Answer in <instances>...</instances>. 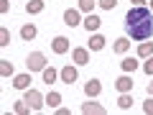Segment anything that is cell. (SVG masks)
Here are the masks:
<instances>
[{
	"label": "cell",
	"mask_w": 153,
	"mask_h": 115,
	"mask_svg": "<svg viewBox=\"0 0 153 115\" xmlns=\"http://www.w3.org/2000/svg\"><path fill=\"white\" fill-rule=\"evenodd\" d=\"M8 44H10V31L0 28V46H8Z\"/></svg>",
	"instance_id": "d4e9b609"
},
{
	"label": "cell",
	"mask_w": 153,
	"mask_h": 115,
	"mask_svg": "<svg viewBox=\"0 0 153 115\" xmlns=\"http://www.w3.org/2000/svg\"><path fill=\"white\" fill-rule=\"evenodd\" d=\"M26 66H28V72H44L46 69V56L41 51H31L28 59H26Z\"/></svg>",
	"instance_id": "7a4b0ae2"
},
{
	"label": "cell",
	"mask_w": 153,
	"mask_h": 115,
	"mask_svg": "<svg viewBox=\"0 0 153 115\" xmlns=\"http://www.w3.org/2000/svg\"><path fill=\"white\" fill-rule=\"evenodd\" d=\"M148 95H153V82H148Z\"/></svg>",
	"instance_id": "4dcf8cb0"
},
{
	"label": "cell",
	"mask_w": 153,
	"mask_h": 115,
	"mask_svg": "<svg viewBox=\"0 0 153 115\" xmlns=\"http://www.w3.org/2000/svg\"><path fill=\"white\" fill-rule=\"evenodd\" d=\"M100 8H105V10H112L115 5H117V0H97Z\"/></svg>",
	"instance_id": "484cf974"
},
{
	"label": "cell",
	"mask_w": 153,
	"mask_h": 115,
	"mask_svg": "<svg viewBox=\"0 0 153 115\" xmlns=\"http://www.w3.org/2000/svg\"><path fill=\"white\" fill-rule=\"evenodd\" d=\"M120 69L125 72V74H133V72L138 69V61H135V59H123V61H120Z\"/></svg>",
	"instance_id": "ffe728a7"
},
{
	"label": "cell",
	"mask_w": 153,
	"mask_h": 115,
	"mask_svg": "<svg viewBox=\"0 0 153 115\" xmlns=\"http://www.w3.org/2000/svg\"><path fill=\"white\" fill-rule=\"evenodd\" d=\"M46 105H49V108H59V105H61V95L51 90V92L46 95Z\"/></svg>",
	"instance_id": "7402d4cb"
},
{
	"label": "cell",
	"mask_w": 153,
	"mask_h": 115,
	"mask_svg": "<svg viewBox=\"0 0 153 115\" xmlns=\"http://www.w3.org/2000/svg\"><path fill=\"white\" fill-rule=\"evenodd\" d=\"M41 74H44V82H46V84H51V82H56V77H59V72H56L54 66H46V69L41 72Z\"/></svg>",
	"instance_id": "44dd1931"
},
{
	"label": "cell",
	"mask_w": 153,
	"mask_h": 115,
	"mask_svg": "<svg viewBox=\"0 0 153 115\" xmlns=\"http://www.w3.org/2000/svg\"><path fill=\"white\" fill-rule=\"evenodd\" d=\"M105 49V36L102 33H92L89 38V51H102Z\"/></svg>",
	"instance_id": "5bb4252c"
},
{
	"label": "cell",
	"mask_w": 153,
	"mask_h": 115,
	"mask_svg": "<svg viewBox=\"0 0 153 115\" xmlns=\"http://www.w3.org/2000/svg\"><path fill=\"white\" fill-rule=\"evenodd\" d=\"M128 49H130V38H125V36L117 38V41L112 44V51H115V54H125Z\"/></svg>",
	"instance_id": "e0dca14e"
},
{
	"label": "cell",
	"mask_w": 153,
	"mask_h": 115,
	"mask_svg": "<svg viewBox=\"0 0 153 115\" xmlns=\"http://www.w3.org/2000/svg\"><path fill=\"white\" fill-rule=\"evenodd\" d=\"M23 100H26V102L31 105V110H36V113L46 105V97H44L41 92H38V90H31V87L26 90V97H23Z\"/></svg>",
	"instance_id": "3957f363"
},
{
	"label": "cell",
	"mask_w": 153,
	"mask_h": 115,
	"mask_svg": "<svg viewBox=\"0 0 153 115\" xmlns=\"http://www.w3.org/2000/svg\"><path fill=\"white\" fill-rule=\"evenodd\" d=\"M138 56H140V59L153 56V41H140V44H138Z\"/></svg>",
	"instance_id": "9a60e30c"
},
{
	"label": "cell",
	"mask_w": 153,
	"mask_h": 115,
	"mask_svg": "<svg viewBox=\"0 0 153 115\" xmlns=\"http://www.w3.org/2000/svg\"><path fill=\"white\" fill-rule=\"evenodd\" d=\"M151 13H153V0H151Z\"/></svg>",
	"instance_id": "1f68e13d"
},
{
	"label": "cell",
	"mask_w": 153,
	"mask_h": 115,
	"mask_svg": "<svg viewBox=\"0 0 153 115\" xmlns=\"http://www.w3.org/2000/svg\"><path fill=\"white\" fill-rule=\"evenodd\" d=\"M64 23L69 28H74V26H79V10H76V8H69V10H64Z\"/></svg>",
	"instance_id": "9c48e42d"
},
{
	"label": "cell",
	"mask_w": 153,
	"mask_h": 115,
	"mask_svg": "<svg viewBox=\"0 0 153 115\" xmlns=\"http://www.w3.org/2000/svg\"><path fill=\"white\" fill-rule=\"evenodd\" d=\"M13 113H16V115H28V113H31V105H28L26 100H18V102L13 105Z\"/></svg>",
	"instance_id": "d6986e66"
},
{
	"label": "cell",
	"mask_w": 153,
	"mask_h": 115,
	"mask_svg": "<svg viewBox=\"0 0 153 115\" xmlns=\"http://www.w3.org/2000/svg\"><path fill=\"white\" fill-rule=\"evenodd\" d=\"M143 110H146L148 115H153V95H151V97L146 100V102H143Z\"/></svg>",
	"instance_id": "83f0119b"
},
{
	"label": "cell",
	"mask_w": 153,
	"mask_h": 115,
	"mask_svg": "<svg viewBox=\"0 0 153 115\" xmlns=\"http://www.w3.org/2000/svg\"><path fill=\"white\" fill-rule=\"evenodd\" d=\"M71 59H74V64L76 66H84V64H89V49H74L71 51Z\"/></svg>",
	"instance_id": "52a82bcc"
},
{
	"label": "cell",
	"mask_w": 153,
	"mask_h": 115,
	"mask_svg": "<svg viewBox=\"0 0 153 115\" xmlns=\"http://www.w3.org/2000/svg\"><path fill=\"white\" fill-rule=\"evenodd\" d=\"M115 90H117V92H130V90H133V77L123 72V77L115 79Z\"/></svg>",
	"instance_id": "5b68a950"
},
{
	"label": "cell",
	"mask_w": 153,
	"mask_h": 115,
	"mask_svg": "<svg viewBox=\"0 0 153 115\" xmlns=\"http://www.w3.org/2000/svg\"><path fill=\"white\" fill-rule=\"evenodd\" d=\"M117 108H120V110H130V108H133L130 92H120V97H117Z\"/></svg>",
	"instance_id": "ac0fdd59"
},
{
	"label": "cell",
	"mask_w": 153,
	"mask_h": 115,
	"mask_svg": "<svg viewBox=\"0 0 153 115\" xmlns=\"http://www.w3.org/2000/svg\"><path fill=\"white\" fill-rule=\"evenodd\" d=\"M100 23H102V21H100V18L94 16V13H87V18L82 21V26L87 28L89 33H92V31H97V28H100Z\"/></svg>",
	"instance_id": "7c38bea8"
},
{
	"label": "cell",
	"mask_w": 153,
	"mask_h": 115,
	"mask_svg": "<svg viewBox=\"0 0 153 115\" xmlns=\"http://www.w3.org/2000/svg\"><path fill=\"white\" fill-rule=\"evenodd\" d=\"M130 5L133 8H143V5H146V0H130Z\"/></svg>",
	"instance_id": "f546056e"
},
{
	"label": "cell",
	"mask_w": 153,
	"mask_h": 115,
	"mask_svg": "<svg viewBox=\"0 0 153 115\" xmlns=\"http://www.w3.org/2000/svg\"><path fill=\"white\" fill-rule=\"evenodd\" d=\"M36 36H38V28L33 26V23H26V26H21V38H23V41H33Z\"/></svg>",
	"instance_id": "8fae6325"
},
{
	"label": "cell",
	"mask_w": 153,
	"mask_h": 115,
	"mask_svg": "<svg viewBox=\"0 0 153 115\" xmlns=\"http://www.w3.org/2000/svg\"><path fill=\"white\" fill-rule=\"evenodd\" d=\"M0 74H3V77H10V74H13V61L0 59Z\"/></svg>",
	"instance_id": "603a6c76"
},
{
	"label": "cell",
	"mask_w": 153,
	"mask_h": 115,
	"mask_svg": "<svg viewBox=\"0 0 153 115\" xmlns=\"http://www.w3.org/2000/svg\"><path fill=\"white\" fill-rule=\"evenodd\" d=\"M143 72H146L148 77H153V56H148V59H146V64H143Z\"/></svg>",
	"instance_id": "4316f807"
},
{
	"label": "cell",
	"mask_w": 153,
	"mask_h": 115,
	"mask_svg": "<svg viewBox=\"0 0 153 115\" xmlns=\"http://www.w3.org/2000/svg\"><path fill=\"white\" fill-rule=\"evenodd\" d=\"M51 51H54V54H66V51H69V38L56 36L54 41H51Z\"/></svg>",
	"instance_id": "8992f818"
},
{
	"label": "cell",
	"mask_w": 153,
	"mask_h": 115,
	"mask_svg": "<svg viewBox=\"0 0 153 115\" xmlns=\"http://www.w3.org/2000/svg\"><path fill=\"white\" fill-rule=\"evenodd\" d=\"M82 113H84V115H89V113H94V115H105L107 110H105L100 102H84V105H82Z\"/></svg>",
	"instance_id": "4fadbf2b"
},
{
	"label": "cell",
	"mask_w": 153,
	"mask_h": 115,
	"mask_svg": "<svg viewBox=\"0 0 153 115\" xmlns=\"http://www.w3.org/2000/svg\"><path fill=\"white\" fill-rule=\"evenodd\" d=\"M44 10V0H28L26 3V13L28 16H36V13Z\"/></svg>",
	"instance_id": "2e32d148"
},
{
	"label": "cell",
	"mask_w": 153,
	"mask_h": 115,
	"mask_svg": "<svg viewBox=\"0 0 153 115\" xmlns=\"http://www.w3.org/2000/svg\"><path fill=\"white\" fill-rule=\"evenodd\" d=\"M94 3H97V0H79V10H84V13H92Z\"/></svg>",
	"instance_id": "cb8c5ba5"
},
{
	"label": "cell",
	"mask_w": 153,
	"mask_h": 115,
	"mask_svg": "<svg viewBox=\"0 0 153 115\" xmlns=\"http://www.w3.org/2000/svg\"><path fill=\"white\" fill-rule=\"evenodd\" d=\"M100 92H102V82H100V79H89V82L84 84V95H87L89 100H92V97H97Z\"/></svg>",
	"instance_id": "ba28073f"
},
{
	"label": "cell",
	"mask_w": 153,
	"mask_h": 115,
	"mask_svg": "<svg viewBox=\"0 0 153 115\" xmlns=\"http://www.w3.org/2000/svg\"><path fill=\"white\" fill-rule=\"evenodd\" d=\"M125 28L133 41H148L153 36V13L151 8H130L125 16Z\"/></svg>",
	"instance_id": "6da1fadb"
},
{
	"label": "cell",
	"mask_w": 153,
	"mask_h": 115,
	"mask_svg": "<svg viewBox=\"0 0 153 115\" xmlns=\"http://www.w3.org/2000/svg\"><path fill=\"white\" fill-rule=\"evenodd\" d=\"M59 77H61V82H66V84H74L79 74H76V66L66 64V66H61V69H59Z\"/></svg>",
	"instance_id": "277c9868"
},
{
	"label": "cell",
	"mask_w": 153,
	"mask_h": 115,
	"mask_svg": "<svg viewBox=\"0 0 153 115\" xmlns=\"http://www.w3.org/2000/svg\"><path fill=\"white\" fill-rule=\"evenodd\" d=\"M10 10V3H8V0H0V13H8Z\"/></svg>",
	"instance_id": "f1b7e54d"
},
{
	"label": "cell",
	"mask_w": 153,
	"mask_h": 115,
	"mask_svg": "<svg viewBox=\"0 0 153 115\" xmlns=\"http://www.w3.org/2000/svg\"><path fill=\"white\" fill-rule=\"evenodd\" d=\"M13 87L16 90H28L31 87V72L28 74H16L13 77Z\"/></svg>",
	"instance_id": "30bf717a"
}]
</instances>
